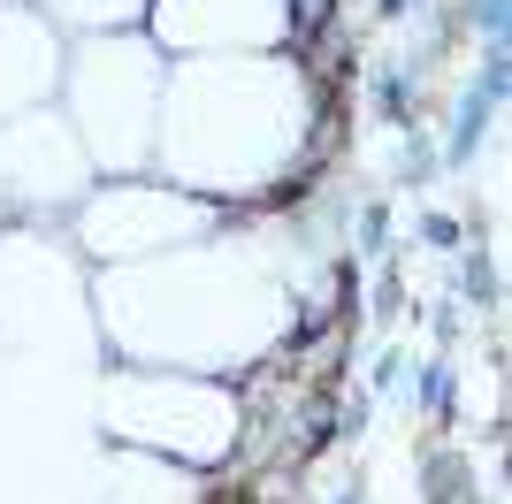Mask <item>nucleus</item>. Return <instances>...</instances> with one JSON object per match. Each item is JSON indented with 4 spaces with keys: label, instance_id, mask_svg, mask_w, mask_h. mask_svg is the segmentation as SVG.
I'll list each match as a JSON object with an SVG mask.
<instances>
[{
    "label": "nucleus",
    "instance_id": "obj_1",
    "mask_svg": "<svg viewBox=\"0 0 512 504\" xmlns=\"http://www.w3.org/2000/svg\"><path fill=\"white\" fill-rule=\"evenodd\" d=\"M474 16L490 23V31H505V0H474Z\"/></svg>",
    "mask_w": 512,
    "mask_h": 504
},
{
    "label": "nucleus",
    "instance_id": "obj_2",
    "mask_svg": "<svg viewBox=\"0 0 512 504\" xmlns=\"http://www.w3.org/2000/svg\"><path fill=\"white\" fill-rule=\"evenodd\" d=\"M337 504H360V497H337Z\"/></svg>",
    "mask_w": 512,
    "mask_h": 504
}]
</instances>
